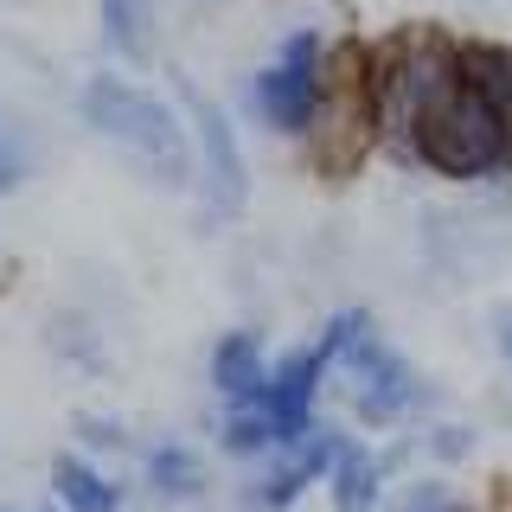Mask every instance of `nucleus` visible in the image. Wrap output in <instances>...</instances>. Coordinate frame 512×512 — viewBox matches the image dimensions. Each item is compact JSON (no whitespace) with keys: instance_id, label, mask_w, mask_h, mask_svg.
Here are the masks:
<instances>
[{"instance_id":"9d476101","label":"nucleus","mask_w":512,"mask_h":512,"mask_svg":"<svg viewBox=\"0 0 512 512\" xmlns=\"http://www.w3.org/2000/svg\"><path fill=\"white\" fill-rule=\"evenodd\" d=\"M96 26H103V52L128 64V71H148L160 52V7L154 0H96Z\"/></svg>"},{"instance_id":"1a4fd4ad","label":"nucleus","mask_w":512,"mask_h":512,"mask_svg":"<svg viewBox=\"0 0 512 512\" xmlns=\"http://www.w3.org/2000/svg\"><path fill=\"white\" fill-rule=\"evenodd\" d=\"M416 442H423V436H404V442H391V448H372V442L346 436L340 455H333V474H327L333 512H378L384 506V487L404 474V455H410Z\"/></svg>"},{"instance_id":"423d86ee","label":"nucleus","mask_w":512,"mask_h":512,"mask_svg":"<svg viewBox=\"0 0 512 512\" xmlns=\"http://www.w3.org/2000/svg\"><path fill=\"white\" fill-rule=\"evenodd\" d=\"M365 58H372V45L359 39H333V71H327V103H320V116L308 128V160L320 173H352L365 154L378 148L372 135V109H365Z\"/></svg>"},{"instance_id":"ddd939ff","label":"nucleus","mask_w":512,"mask_h":512,"mask_svg":"<svg viewBox=\"0 0 512 512\" xmlns=\"http://www.w3.org/2000/svg\"><path fill=\"white\" fill-rule=\"evenodd\" d=\"M461 71L493 103L506 141V180H512V39H461Z\"/></svg>"},{"instance_id":"0eeeda50","label":"nucleus","mask_w":512,"mask_h":512,"mask_svg":"<svg viewBox=\"0 0 512 512\" xmlns=\"http://www.w3.org/2000/svg\"><path fill=\"white\" fill-rule=\"evenodd\" d=\"M167 90L180 96L186 128H192V148H199L205 205H212L218 218H237V212L250 205V167H244V141H237L231 109H224L212 90H199L186 71H167Z\"/></svg>"},{"instance_id":"dca6fc26","label":"nucleus","mask_w":512,"mask_h":512,"mask_svg":"<svg viewBox=\"0 0 512 512\" xmlns=\"http://www.w3.org/2000/svg\"><path fill=\"white\" fill-rule=\"evenodd\" d=\"M308 487H320L314 468L301 461V448H295V442H282L276 455H263V474L250 480V506H256V512H288Z\"/></svg>"},{"instance_id":"7ed1b4c3","label":"nucleus","mask_w":512,"mask_h":512,"mask_svg":"<svg viewBox=\"0 0 512 512\" xmlns=\"http://www.w3.org/2000/svg\"><path fill=\"white\" fill-rule=\"evenodd\" d=\"M333 359V378L346 384V410L365 429H404L416 410L429 404V384L416 378V365L378 333L372 308H333L314 333Z\"/></svg>"},{"instance_id":"f257e3e1","label":"nucleus","mask_w":512,"mask_h":512,"mask_svg":"<svg viewBox=\"0 0 512 512\" xmlns=\"http://www.w3.org/2000/svg\"><path fill=\"white\" fill-rule=\"evenodd\" d=\"M461 90V39L442 26H404L365 58V109L384 154L410 160L423 122Z\"/></svg>"},{"instance_id":"f8f14e48","label":"nucleus","mask_w":512,"mask_h":512,"mask_svg":"<svg viewBox=\"0 0 512 512\" xmlns=\"http://www.w3.org/2000/svg\"><path fill=\"white\" fill-rule=\"evenodd\" d=\"M205 372H212V391L218 404H231V397H256L269 378V352H263V333L256 327H231L212 340V359H205Z\"/></svg>"},{"instance_id":"5701e85b","label":"nucleus","mask_w":512,"mask_h":512,"mask_svg":"<svg viewBox=\"0 0 512 512\" xmlns=\"http://www.w3.org/2000/svg\"><path fill=\"white\" fill-rule=\"evenodd\" d=\"M39 512H45V506H39Z\"/></svg>"},{"instance_id":"39448f33","label":"nucleus","mask_w":512,"mask_h":512,"mask_svg":"<svg viewBox=\"0 0 512 512\" xmlns=\"http://www.w3.org/2000/svg\"><path fill=\"white\" fill-rule=\"evenodd\" d=\"M410 167H429L436 180H455V186L506 180L500 116H493V103L468 84V71H461V90L423 122V135H416V148H410Z\"/></svg>"},{"instance_id":"4be33fe9","label":"nucleus","mask_w":512,"mask_h":512,"mask_svg":"<svg viewBox=\"0 0 512 512\" xmlns=\"http://www.w3.org/2000/svg\"><path fill=\"white\" fill-rule=\"evenodd\" d=\"M493 352H500V365L512 372V308L493 314Z\"/></svg>"},{"instance_id":"2eb2a0df","label":"nucleus","mask_w":512,"mask_h":512,"mask_svg":"<svg viewBox=\"0 0 512 512\" xmlns=\"http://www.w3.org/2000/svg\"><path fill=\"white\" fill-rule=\"evenodd\" d=\"M212 436H218V448L231 461H263V455H276V429H269V416L256 410V397H231L218 416H212Z\"/></svg>"},{"instance_id":"9b49d317","label":"nucleus","mask_w":512,"mask_h":512,"mask_svg":"<svg viewBox=\"0 0 512 512\" xmlns=\"http://www.w3.org/2000/svg\"><path fill=\"white\" fill-rule=\"evenodd\" d=\"M141 487L160 506H192L212 487V468H205V455L192 442H148L141 448Z\"/></svg>"},{"instance_id":"f03ea898","label":"nucleus","mask_w":512,"mask_h":512,"mask_svg":"<svg viewBox=\"0 0 512 512\" xmlns=\"http://www.w3.org/2000/svg\"><path fill=\"white\" fill-rule=\"evenodd\" d=\"M77 116H84L90 135L122 141L128 160H135L154 186H186L192 173H199V148H192L186 109L167 103V96H154V90H141L135 77H122V71L84 77Z\"/></svg>"},{"instance_id":"6ab92c4d","label":"nucleus","mask_w":512,"mask_h":512,"mask_svg":"<svg viewBox=\"0 0 512 512\" xmlns=\"http://www.w3.org/2000/svg\"><path fill=\"white\" fill-rule=\"evenodd\" d=\"M52 346L64 352V359L77 365V372H103V340L84 327L77 314H64V320H52Z\"/></svg>"},{"instance_id":"412c9836","label":"nucleus","mask_w":512,"mask_h":512,"mask_svg":"<svg viewBox=\"0 0 512 512\" xmlns=\"http://www.w3.org/2000/svg\"><path fill=\"white\" fill-rule=\"evenodd\" d=\"M423 455L429 461H468L474 455V429L468 423H429L423 429Z\"/></svg>"},{"instance_id":"a211bd4d","label":"nucleus","mask_w":512,"mask_h":512,"mask_svg":"<svg viewBox=\"0 0 512 512\" xmlns=\"http://www.w3.org/2000/svg\"><path fill=\"white\" fill-rule=\"evenodd\" d=\"M26 180H32V141L20 135V122L0 109V199H7V192H20Z\"/></svg>"},{"instance_id":"aec40b11","label":"nucleus","mask_w":512,"mask_h":512,"mask_svg":"<svg viewBox=\"0 0 512 512\" xmlns=\"http://www.w3.org/2000/svg\"><path fill=\"white\" fill-rule=\"evenodd\" d=\"M77 442H84V455H122V448H135V436H128V423H116V416H77Z\"/></svg>"},{"instance_id":"4468645a","label":"nucleus","mask_w":512,"mask_h":512,"mask_svg":"<svg viewBox=\"0 0 512 512\" xmlns=\"http://www.w3.org/2000/svg\"><path fill=\"white\" fill-rule=\"evenodd\" d=\"M52 500L58 512H122V480L96 468V455L71 448V455H52Z\"/></svg>"},{"instance_id":"6e6552de","label":"nucleus","mask_w":512,"mask_h":512,"mask_svg":"<svg viewBox=\"0 0 512 512\" xmlns=\"http://www.w3.org/2000/svg\"><path fill=\"white\" fill-rule=\"evenodd\" d=\"M327 378H333V359H327V346H320V340L282 352V359L269 365L263 391H256V410L269 416L276 442H301V436L314 429V410H320V391H327Z\"/></svg>"},{"instance_id":"20e7f679","label":"nucleus","mask_w":512,"mask_h":512,"mask_svg":"<svg viewBox=\"0 0 512 512\" xmlns=\"http://www.w3.org/2000/svg\"><path fill=\"white\" fill-rule=\"evenodd\" d=\"M327 71H333V39L320 26H295L276 45V58L250 77V90H244L250 122L263 128V135L308 141L320 103H327Z\"/></svg>"},{"instance_id":"f3484780","label":"nucleus","mask_w":512,"mask_h":512,"mask_svg":"<svg viewBox=\"0 0 512 512\" xmlns=\"http://www.w3.org/2000/svg\"><path fill=\"white\" fill-rule=\"evenodd\" d=\"M391 512H474V500L461 487H448V480L423 474V480H404L391 493Z\"/></svg>"}]
</instances>
